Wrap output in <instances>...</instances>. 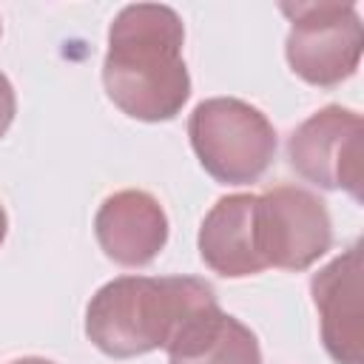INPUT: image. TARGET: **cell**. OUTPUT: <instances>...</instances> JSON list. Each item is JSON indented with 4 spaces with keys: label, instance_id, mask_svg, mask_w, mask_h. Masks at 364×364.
I'll list each match as a JSON object with an SVG mask.
<instances>
[{
    "label": "cell",
    "instance_id": "obj_8",
    "mask_svg": "<svg viewBox=\"0 0 364 364\" xmlns=\"http://www.w3.org/2000/svg\"><path fill=\"white\" fill-rule=\"evenodd\" d=\"M94 233L111 262L122 267H145L168 242V216L151 193L128 188L111 193L100 205Z\"/></svg>",
    "mask_w": 364,
    "mask_h": 364
},
{
    "label": "cell",
    "instance_id": "obj_12",
    "mask_svg": "<svg viewBox=\"0 0 364 364\" xmlns=\"http://www.w3.org/2000/svg\"><path fill=\"white\" fill-rule=\"evenodd\" d=\"M9 364H54L48 358H37V355H28V358H17V361H9Z\"/></svg>",
    "mask_w": 364,
    "mask_h": 364
},
{
    "label": "cell",
    "instance_id": "obj_13",
    "mask_svg": "<svg viewBox=\"0 0 364 364\" xmlns=\"http://www.w3.org/2000/svg\"><path fill=\"white\" fill-rule=\"evenodd\" d=\"M6 230H9V219H6V210H3V205H0V245H3V239H6Z\"/></svg>",
    "mask_w": 364,
    "mask_h": 364
},
{
    "label": "cell",
    "instance_id": "obj_5",
    "mask_svg": "<svg viewBox=\"0 0 364 364\" xmlns=\"http://www.w3.org/2000/svg\"><path fill=\"white\" fill-rule=\"evenodd\" d=\"M333 245L327 205L296 185L256 193V247L264 267L307 270Z\"/></svg>",
    "mask_w": 364,
    "mask_h": 364
},
{
    "label": "cell",
    "instance_id": "obj_4",
    "mask_svg": "<svg viewBox=\"0 0 364 364\" xmlns=\"http://www.w3.org/2000/svg\"><path fill=\"white\" fill-rule=\"evenodd\" d=\"M282 11L290 17L284 54L304 82L330 88L355 74L364 28L353 3H282Z\"/></svg>",
    "mask_w": 364,
    "mask_h": 364
},
{
    "label": "cell",
    "instance_id": "obj_7",
    "mask_svg": "<svg viewBox=\"0 0 364 364\" xmlns=\"http://www.w3.org/2000/svg\"><path fill=\"white\" fill-rule=\"evenodd\" d=\"M318 310L321 344L336 364H364L361 316V245L347 247L310 279Z\"/></svg>",
    "mask_w": 364,
    "mask_h": 364
},
{
    "label": "cell",
    "instance_id": "obj_3",
    "mask_svg": "<svg viewBox=\"0 0 364 364\" xmlns=\"http://www.w3.org/2000/svg\"><path fill=\"white\" fill-rule=\"evenodd\" d=\"M199 165L222 185H250L276 159V128L250 102L236 97L202 100L188 119Z\"/></svg>",
    "mask_w": 364,
    "mask_h": 364
},
{
    "label": "cell",
    "instance_id": "obj_1",
    "mask_svg": "<svg viewBox=\"0 0 364 364\" xmlns=\"http://www.w3.org/2000/svg\"><path fill=\"white\" fill-rule=\"evenodd\" d=\"M185 26L171 6H125L108 28L102 82L108 100L142 122L173 119L191 97Z\"/></svg>",
    "mask_w": 364,
    "mask_h": 364
},
{
    "label": "cell",
    "instance_id": "obj_9",
    "mask_svg": "<svg viewBox=\"0 0 364 364\" xmlns=\"http://www.w3.org/2000/svg\"><path fill=\"white\" fill-rule=\"evenodd\" d=\"M199 256L225 279H245L267 270L256 247V193L222 196L208 210L199 228Z\"/></svg>",
    "mask_w": 364,
    "mask_h": 364
},
{
    "label": "cell",
    "instance_id": "obj_11",
    "mask_svg": "<svg viewBox=\"0 0 364 364\" xmlns=\"http://www.w3.org/2000/svg\"><path fill=\"white\" fill-rule=\"evenodd\" d=\"M14 111H17L14 88H11L9 77L0 71V136L9 131V125H11V119H14Z\"/></svg>",
    "mask_w": 364,
    "mask_h": 364
},
{
    "label": "cell",
    "instance_id": "obj_2",
    "mask_svg": "<svg viewBox=\"0 0 364 364\" xmlns=\"http://www.w3.org/2000/svg\"><path fill=\"white\" fill-rule=\"evenodd\" d=\"M213 301V287L193 276H119L91 296L85 336L111 358H134L165 350L179 327Z\"/></svg>",
    "mask_w": 364,
    "mask_h": 364
},
{
    "label": "cell",
    "instance_id": "obj_10",
    "mask_svg": "<svg viewBox=\"0 0 364 364\" xmlns=\"http://www.w3.org/2000/svg\"><path fill=\"white\" fill-rule=\"evenodd\" d=\"M168 364H262L259 338L219 301L196 310L171 338Z\"/></svg>",
    "mask_w": 364,
    "mask_h": 364
},
{
    "label": "cell",
    "instance_id": "obj_6",
    "mask_svg": "<svg viewBox=\"0 0 364 364\" xmlns=\"http://www.w3.org/2000/svg\"><path fill=\"white\" fill-rule=\"evenodd\" d=\"M290 168L324 188L347 191L361 202L364 185V122L361 114L344 105H324L307 117L287 142Z\"/></svg>",
    "mask_w": 364,
    "mask_h": 364
}]
</instances>
